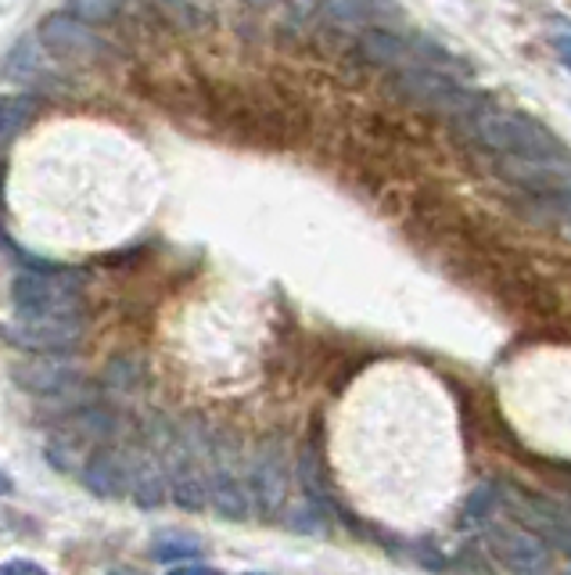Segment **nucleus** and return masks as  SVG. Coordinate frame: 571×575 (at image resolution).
Instances as JSON below:
<instances>
[{"label":"nucleus","instance_id":"9","mask_svg":"<svg viewBox=\"0 0 571 575\" xmlns=\"http://www.w3.org/2000/svg\"><path fill=\"white\" fill-rule=\"evenodd\" d=\"M11 378L26 393L37 396H66L79 388V370L66 360V356H43V360H29L11 370Z\"/></svg>","mask_w":571,"mask_h":575},{"label":"nucleus","instance_id":"26","mask_svg":"<svg viewBox=\"0 0 571 575\" xmlns=\"http://www.w3.org/2000/svg\"><path fill=\"white\" fill-rule=\"evenodd\" d=\"M8 493H11V478L0 472V496H8Z\"/></svg>","mask_w":571,"mask_h":575},{"label":"nucleus","instance_id":"12","mask_svg":"<svg viewBox=\"0 0 571 575\" xmlns=\"http://www.w3.org/2000/svg\"><path fill=\"white\" fill-rule=\"evenodd\" d=\"M209 496H213L209 507H216V515L227 522H245L252 515V504H256L252 500V489L242 482V475H230V472H213Z\"/></svg>","mask_w":571,"mask_h":575},{"label":"nucleus","instance_id":"24","mask_svg":"<svg viewBox=\"0 0 571 575\" xmlns=\"http://www.w3.org/2000/svg\"><path fill=\"white\" fill-rule=\"evenodd\" d=\"M0 575H47L37 562H8L0 565Z\"/></svg>","mask_w":571,"mask_h":575},{"label":"nucleus","instance_id":"3","mask_svg":"<svg viewBox=\"0 0 571 575\" xmlns=\"http://www.w3.org/2000/svg\"><path fill=\"white\" fill-rule=\"evenodd\" d=\"M11 303L19 314H79L83 274L79 270H19L11 277Z\"/></svg>","mask_w":571,"mask_h":575},{"label":"nucleus","instance_id":"7","mask_svg":"<svg viewBox=\"0 0 571 575\" xmlns=\"http://www.w3.org/2000/svg\"><path fill=\"white\" fill-rule=\"evenodd\" d=\"M248 489L263 515H277L288 500V457L277 443H263L248 464Z\"/></svg>","mask_w":571,"mask_h":575},{"label":"nucleus","instance_id":"29","mask_svg":"<svg viewBox=\"0 0 571 575\" xmlns=\"http://www.w3.org/2000/svg\"><path fill=\"white\" fill-rule=\"evenodd\" d=\"M568 238H571V224H568Z\"/></svg>","mask_w":571,"mask_h":575},{"label":"nucleus","instance_id":"18","mask_svg":"<svg viewBox=\"0 0 571 575\" xmlns=\"http://www.w3.org/2000/svg\"><path fill=\"white\" fill-rule=\"evenodd\" d=\"M198 554H201V543L195 536H184V533H166L151 543V557L163 565L187 562V557H198Z\"/></svg>","mask_w":571,"mask_h":575},{"label":"nucleus","instance_id":"11","mask_svg":"<svg viewBox=\"0 0 571 575\" xmlns=\"http://www.w3.org/2000/svg\"><path fill=\"white\" fill-rule=\"evenodd\" d=\"M360 54L367 58L371 66H388L395 72L421 66L414 48H410V37L392 33V29H367V33L360 37Z\"/></svg>","mask_w":571,"mask_h":575},{"label":"nucleus","instance_id":"21","mask_svg":"<svg viewBox=\"0 0 571 575\" xmlns=\"http://www.w3.org/2000/svg\"><path fill=\"white\" fill-rule=\"evenodd\" d=\"M298 478H303L306 493L313 496L316 504L327 500V482H324V464H321V454H316V446H306L303 457H298Z\"/></svg>","mask_w":571,"mask_h":575},{"label":"nucleus","instance_id":"10","mask_svg":"<svg viewBox=\"0 0 571 575\" xmlns=\"http://www.w3.org/2000/svg\"><path fill=\"white\" fill-rule=\"evenodd\" d=\"M83 486L101 496V500H119V496L130 493V478H134V464L126 460L119 449H98L87 464H83Z\"/></svg>","mask_w":571,"mask_h":575},{"label":"nucleus","instance_id":"27","mask_svg":"<svg viewBox=\"0 0 571 575\" xmlns=\"http://www.w3.org/2000/svg\"><path fill=\"white\" fill-rule=\"evenodd\" d=\"M252 4H274V0H252Z\"/></svg>","mask_w":571,"mask_h":575},{"label":"nucleus","instance_id":"16","mask_svg":"<svg viewBox=\"0 0 571 575\" xmlns=\"http://www.w3.org/2000/svg\"><path fill=\"white\" fill-rule=\"evenodd\" d=\"M535 220H568L571 224V184L564 188H550V191H535L525 206Z\"/></svg>","mask_w":571,"mask_h":575},{"label":"nucleus","instance_id":"2","mask_svg":"<svg viewBox=\"0 0 571 575\" xmlns=\"http://www.w3.org/2000/svg\"><path fill=\"white\" fill-rule=\"evenodd\" d=\"M392 90L406 101L435 108V112H450V116H479L485 108V95L482 90H471L464 83H456L453 76L439 72V69H403L392 76Z\"/></svg>","mask_w":571,"mask_h":575},{"label":"nucleus","instance_id":"1","mask_svg":"<svg viewBox=\"0 0 571 575\" xmlns=\"http://www.w3.org/2000/svg\"><path fill=\"white\" fill-rule=\"evenodd\" d=\"M474 141L489 151L529 162H571V151L550 127L518 112H479L471 116Z\"/></svg>","mask_w":571,"mask_h":575},{"label":"nucleus","instance_id":"6","mask_svg":"<svg viewBox=\"0 0 571 575\" xmlns=\"http://www.w3.org/2000/svg\"><path fill=\"white\" fill-rule=\"evenodd\" d=\"M489 551L514 575H547L550 547L525 525H493L489 528Z\"/></svg>","mask_w":571,"mask_h":575},{"label":"nucleus","instance_id":"13","mask_svg":"<svg viewBox=\"0 0 571 575\" xmlns=\"http://www.w3.org/2000/svg\"><path fill=\"white\" fill-rule=\"evenodd\" d=\"M130 496H134V504H137L140 510H155V507L166 504V496H169L166 472H163V464H158L155 457L140 454V457L134 460Z\"/></svg>","mask_w":571,"mask_h":575},{"label":"nucleus","instance_id":"14","mask_svg":"<svg viewBox=\"0 0 571 575\" xmlns=\"http://www.w3.org/2000/svg\"><path fill=\"white\" fill-rule=\"evenodd\" d=\"M169 500L177 504L180 510H190V515H198L213 504L209 496V478H205L201 464H184V468L173 472V482H169Z\"/></svg>","mask_w":571,"mask_h":575},{"label":"nucleus","instance_id":"17","mask_svg":"<svg viewBox=\"0 0 571 575\" xmlns=\"http://www.w3.org/2000/svg\"><path fill=\"white\" fill-rule=\"evenodd\" d=\"M496 500H500V486H496V482H482V486H474L471 496L464 500V510H460V525H464V528L482 525L489 515H493Z\"/></svg>","mask_w":571,"mask_h":575},{"label":"nucleus","instance_id":"20","mask_svg":"<svg viewBox=\"0 0 571 575\" xmlns=\"http://www.w3.org/2000/svg\"><path fill=\"white\" fill-rule=\"evenodd\" d=\"M69 14H76L79 22L87 26H105V22H116L119 11H122V0H66Z\"/></svg>","mask_w":571,"mask_h":575},{"label":"nucleus","instance_id":"5","mask_svg":"<svg viewBox=\"0 0 571 575\" xmlns=\"http://www.w3.org/2000/svg\"><path fill=\"white\" fill-rule=\"evenodd\" d=\"M37 43L40 48L58 58V61H72V66H90V61L101 58V40L98 33L79 22L69 11H51L43 14L37 26Z\"/></svg>","mask_w":571,"mask_h":575},{"label":"nucleus","instance_id":"4","mask_svg":"<svg viewBox=\"0 0 571 575\" xmlns=\"http://www.w3.org/2000/svg\"><path fill=\"white\" fill-rule=\"evenodd\" d=\"M0 338L8 346L37 356H66L83 341L79 314H19L0 320Z\"/></svg>","mask_w":571,"mask_h":575},{"label":"nucleus","instance_id":"19","mask_svg":"<svg viewBox=\"0 0 571 575\" xmlns=\"http://www.w3.org/2000/svg\"><path fill=\"white\" fill-rule=\"evenodd\" d=\"M321 8L338 26H367L374 19V0H324Z\"/></svg>","mask_w":571,"mask_h":575},{"label":"nucleus","instance_id":"28","mask_svg":"<svg viewBox=\"0 0 571 575\" xmlns=\"http://www.w3.org/2000/svg\"><path fill=\"white\" fill-rule=\"evenodd\" d=\"M112 575H137V572H122V568H119V572H112Z\"/></svg>","mask_w":571,"mask_h":575},{"label":"nucleus","instance_id":"25","mask_svg":"<svg viewBox=\"0 0 571 575\" xmlns=\"http://www.w3.org/2000/svg\"><path fill=\"white\" fill-rule=\"evenodd\" d=\"M550 43H553V51L561 54V61H564V66L571 69V37H568V33H561V37H553Z\"/></svg>","mask_w":571,"mask_h":575},{"label":"nucleus","instance_id":"23","mask_svg":"<svg viewBox=\"0 0 571 575\" xmlns=\"http://www.w3.org/2000/svg\"><path fill=\"white\" fill-rule=\"evenodd\" d=\"M288 525L298 528V533H324L327 528V522L321 518V507H298L288 518Z\"/></svg>","mask_w":571,"mask_h":575},{"label":"nucleus","instance_id":"22","mask_svg":"<svg viewBox=\"0 0 571 575\" xmlns=\"http://www.w3.org/2000/svg\"><path fill=\"white\" fill-rule=\"evenodd\" d=\"M108 385L119 388V393H130V388L140 385V364H134V360H116L112 367H108Z\"/></svg>","mask_w":571,"mask_h":575},{"label":"nucleus","instance_id":"15","mask_svg":"<svg viewBox=\"0 0 571 575\" xmlns=\"http://www.w3.org/2000/svg\"><path fill=\"white\" fill-rule=\"evenodd\" d=\"M40 116L37 95H0V148L14 141Z\"/></svg>","mask_w":571,"mask_h":575},{"label":"nucleus","instance_id":"8","mask_svg":"<svg viewBox=\"0 0 571 575\" xmlns=\"http://www.w3.org/2000/svg\"><path fill=\"white\" fill-rule=\"evenodd\" d=\"M511 504L521 525L532 528L547 547L561 551L571 562V522L564 515V507L550 504L547 496H535V493H511Z\"/></svg>","mask_w":571,"mask_h":575}]
</instances>
